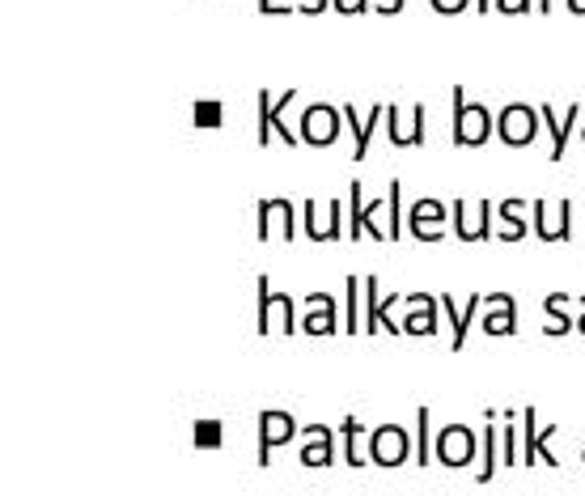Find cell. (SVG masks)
I'll list each match as a JSON object with an SVG mask.
<instances>
[{"label": "cell", "mask_w": 585, "mask_h": 496, "mask_svg": "<svg viewBox=\"0 0 585 496\" xmlns=\"http://www.w3.org/2000/svg\"><path fill=\"white\" fill-rule=\"evenodd\" d=\"M399 179H390V187H386V208H390V225H386V238L390 242H399V234H403V225H399Z\"/></svg>", "instance_id": "cell-32"}, {"label": "cell", "mask_w": 585, "mask_h": 496, "mask_svg": "<svg viewBox=\"0 0 585 496\" xmlns=\"http://www.w3.org/2000/svg\"><path fill=\"white\" fill-rule=\"evenodd\" d=\"M543 119L530 102H509L501 106V119H496V132H501V140L509 149H526V145H535V136H539V123Z\"/></svg>", "instance_id": "cell-7"}, {"label": "cell", "mask_w": 585, "mask_h": 496, "mask_svg": "<svg viewBox=\"0 0 585 496\" xmlns=\"http://www.w3.org/2000/svg\"><path fill=\"white\" fill-rule=\"evenodd\" d=\"M433 463V412L420 407L416 412V467H429Z\"/></svg>", "instance_id": "cell-26"}, {"label": "cell", "mask_w": 585, "mask_h": 496, "mask_svg": "<svg viewBox=\"0 0 585 496\" xmlns=\"http://www.w3.org/2000/svg\"><path fill=\"white\" fill-rule=\"evenodd\" d=\"M340 13H357V9H369V0H331Z\"/></svg>", "instance_id": "cell-35"}, {"label": "cell", "mask_w": 585, "mask_h": 496, "mask_svg": "<svg viewBox=\"0 0 585 496\" xmlns=\"http://www.w3.org/2000/svg\"><path fill=\"white\" fill-rule=\"evenodd\" d=\"M581 111H585V106H577V102H573V106H569V115L560 119V115H556V111H552V106H547V102L539 106V115H543V123H547V132H552V162H560V157H564V149H569V132H573V119H577Z\"/></svg>", "instance_id": "cell-20"}, {"label": "cell", "mask_w": 585, "mask_h": 496, "mask_svg": "<svg viewBox=\"0 0 585 496\" xmlns=\"http://www.w3.org/2000/svg\"><path fill=\"white\" fill-rule=\"evenodd\" d=\"M399 306V293H390L386 301H378V276H365V335L386 331L390 310Z\"/></svg>", "instance_id": "cell-18"}, {"label": "cell", "mask_w": 585, "mask_h": 496, "mask_svg": "<svg viewBox=\"0 0 585 496\" xmlns=\"http://www.w3.org/2000/svg\"><path fill=\"white\" fill-rule=\"evenodd\" d=\"M564 306H569V293H547L543 297V310H547V318H552V327H543L547 335H569V331H577V323L564 314Z\"/></svg>", "instance_id": "cell-25"}, {"label": "cell", "mask_w": 585, "mask_h": 496, "mask_svg": "<svg viewBox=\"0 0 585 496\" xmlns=\"http://www.w3.org/2000/svg\"><path fill=\"white\" fill-rule=\"evenodd\" d=\"M221 119H225V106L217 98H200L191 106V123H195V128H221Z\"/></svg>", "instance_id": "cell-31"}, {"label": "cell", "mask_w": 585, "mask_h": 496, "mask_svg": "<svg viewBox=\"0 0 585 496\" xmlns=\"http://www.w3.org/2000/svg\"><path fill=\"white\" fill-rule=\"evenodd\" d=\"M225 437V424L221 420H195L191 424V446L195 450H217Z\"/></svg>", "instance_id": "cell-29"}, {"label": "cell", "mask_w": 585, "mask_h": 496, "mask_svg": "<svg viewBox=\"0 0 585 496\" xmlns=\"http://www.w3.org/2000/svg\"><path fill=\"white\" fill-rule=\"evenodd\" d=\"M441 327V301L433 306H412V314L403 318V335H433Z\"/></svg>", "instance_id": "cell-24"}, {"label": "cell", "mask_w": 585, "mask_h": 496, "mask_svg": "<svg viewBox=\"0 0 585 496\" xmlns=\"http://www.w3.org/2000/svg\"><path fill=\"white\" fill-rule=\"evenodd\" d=\"M293 437H297V420L285 412V407H263L259 412V454H255V463L268 467L272 450L285 446V441H293Z\"/></svg>", "instance_id": "cell-8"}, {"label": "cell", "mask_w": 585, "mask_h": 496, "mask_svg": "<svg viewBox=\"0 0 585 496\" xmlns=\"http://www.w3.org/2000/svg\"><path fill=\"white\" fill-rule=\"evenodd\" d=\"M581 433H585V429H581ZM581 458H585V454H581Z\"/></svg>", "instance_id": "cell-41"}, {"label": "cell", "mask_w": 585, "mask_h": 496, "mask_svg": "<svg viewBox=\"0 0 585 496\" xmlns=\"http://www.w3.org/2000/svg\"><path fill=\"white\" fill-rule=\"evenodd\" d=\"M306 306H310V314L301 318V331H306V335H331V331H344L340 310H335V297H331V293H310V297H306Z\"/></svg>", "instance_id": "cell-16"}, {"label": "cell", "mask_w": 585, "mask_h": 496, "mask_svg": "<svg viewBox=\"0 0 585 496\" xmlns=\"http://www.w3.org/2000/svg\"><path fill=\"white\" fill-rule=\"evenodd\" d=\"M403 9V0H382V5H378V13L382 17H390V13H399Z\"/></svg>", "instance_id": "cell-37"}, {"label": "cell", "mask_w": 585, "mask_h": 496, "mask_svg": "<svg viewBox=\"0 0 585 496\" xmlns=\"http://www.w3.org/2000/svg\"><path fill=\"white\" fill-rule=\"evenodd\" d=\"M581 136H585V132H581Z\"/></svg>", "instance_id": "cell-42"}, {"label": "cell", "mask_w": 585, "mask_h": 496, "mask_svg": "<svg viewBox=\"0 0 585 496\" xmlns=\"http://www.w3.org/2000/svg\"><path fill=\"white\" fill-rule=\"evenodd\" d=\"M344 111L340 106H331V102H310L306 111H301V140L306 145H314V149H327V145H335V136H340V128H344Z\"/></svg>", "instance_id": "cell-6"}, {"label": "cell", "mask_w": 585, "mask_h": 496, "mask_svg": "<svg viewBox=\"0 0 585 496\" xmlns=\"http://www.w3.org/2000/svg\"><path fill=\"white\" fill-rule=\"evenodd\" d=\"M369 234V204H365V183L352 179L348 183V238Z\"/></svg>", "instance_id": "cell-23"}, {"label": "cell", "mask_w": 585, "mask_h": 496, "mask_svg": "<svg viewBox=\"0 0 585 496\" xmlns=\"http://www.w3.org/2000/svg\"><path fill=\"white\" fill-rule=\"evenodd\" d=\"M301 450H297V463L301 467H310V471H318V467H331L335 463V454H340V446H335V433L327 429V424H306L301 429Z\"/></svg>", "instance_id": "cell-11"}, {"label": "cell", "mask_w": 585, "mask_h": 496, "mask_svg": "<svg viewBox=\"0 0 585 496\" xmlns=\"http://www.w3.org/2000/svg\"><path fill=\"white\" fill-rule=\"evenodd\" d=\"M255 293H259V306H255V331L259 335H268L276 331L272 327V314L280 318V331L285 335H297V297L293 293H272V280L268 276H259L255 280Z\"/></svg>", "instance_id": "cell-3"}, {"label": "cell", "mask_w": 585, "mask_h": 496, "mask_svg": "<svg viewBox=\"0 0 585 496\" xmlns=\"http://www.w3.org/2000/svg\"><path fill=\"white\" fill-rule=\"evenodd\" d=\"M331 5V0H306V5H301V13H323Z\"/></svg>", "instance_id": "cell-38"}, {"label": "cell", "mask_w": 585, "mask_h": 496, "mask_svg": "<svg viewBox=\"0 0 585 496\" xmlns=\"http://www.w3.org/2000/svg\"><path fill=\"white\" fill-rule=\"evenodd\" d=\"M293 102H297V90H285V94L259 90V98H255V106H259V132H255L259 149H268L272 136H280L285 145H297V140H301V132H293L289 123H285V111H289Z\"/></svg>", "instance_id": "cell-2"}, {"label": "cell", "mask_w": 585, "mask_h": 496, "mask_svg": "<svg viewBox=\"0 0 585 496\" xmlns=\"http://www.w3.org/2000/svg\"><path fill=\"white\" fill-rule=\"evenodd\" d=\"M475 9H492V0H475Z\"/></svg>", "instance_id": "cell-40"}, {"label": "cell", "mask_w": 585, "mask_h": 496, "mask_svg": "<svg viewBox=\"0 0 585 496\" xmlns=\"http://www.w3.org/2000/svg\"><path fill=\"white\" fill-rule=\"evenodd\" d=\"M492 420H496V412L488 407L484 429H480V467H475V480L480 484H492V475H496V429H492Z\"/></svg>", "instance_id": "cell-22"}, {"label": "cell", "mask_w": 585, "mask_h": 496, "mask_svg": "<svg viewBox=\"0 0 585 496\" xmlns=\"http://www.w3.org/2000/svg\"><path fill=\"white\" fill-rule=\"evenodd\" d=\"M412 454H416V446L403 424H378V429H369V463L374 467H403Z\"/></svg>", "instance_id": "cell-4"}, {"label": "cell", "mask_w": 585, "mask_h": 496, "mask_svg": "<svg viewBox=\"0 0 585 496\" xmlns=\"http://www.w3.org/2000/svg\"><path fill=\"white\" fill-rule=\"evenodd\" d=\"M429 5H433L437 13H450V17H454V13H463L467 5H475V0H429Z\"/></svg>", "instance_id": "cell-33"}, {"label": "cell", "mask_w": 585, "mask_h": 496, "mask_svg": "<svg viewBox=\"0 0 585 496\" xmlns=\"http://www.w3.org/2000/svg\"><path fill=\"white\" fill-rule=\"evenodd\" d=\"M522 424H526V467H535V454L543 467H560L556 454H552V437L560 433L556 424H543V429H535V407H526L522 412Z\"/></svg>", "instance_id": "cell-15"}, {"label": "cell", "mask_w": 585, "mask_h": 496, "mask_svg": "<svg viewBox=\"0 0 585 496\" xmlns=\"http://www.w3.org/2000/svg\"><path fill=\"white\" fill-rule=\"evenodd\" d=\"M492 9H501V13H526L530 0H492Z\"/></svg>", "instance_id": "cell-34"}, {"label": "cell", "mask_w": 585, "mask_h": 496, "mask_svg": "<svg viewBox=\"0 0 585 496\" xmlns=\"http://www.w3.org/2000/svg\"><path fill=\"white\" fill-rule=\"evenodd\" d=\"M577 301H581V306H585V293H577ZM577 331H581V335H585V314H581V318H577Z\"/></svg>", "instance_id": "cell-39"}, {"label": "cell", "mask_w": 585, "mask_h": 496, "mask_svg": "<svg viewBox=\"0 0 585 496\" xmlns=\"http://www.w3.org/2000/svg\"><path fill=\"white\" fill-rule=\"evenodd\" d=\"M255 217H259V229H255V238H259V242H268L276 225H280V234H285L289 242H297V208H293V200H285V196L259 200Z\"/></svg>", "instance_id": "cell-10"}, {"label": "cell", "mask_w": 585, "mask_h": 496, "mask_svg": "<svg viewBox=\"0 0 585 496\" xmlns=\"http://www.w3.org/2000/svg\"><path fill=\"white\" fill-rule=\"evenodd\" d=\"M446 217H450V204H441L437 196H424L407 212V229H412V238H420V242H441L446 238V229H441Z\"/></svg>", "instance_id": "cell-9"}, {"label": "cell", "mask_w": 585, "mask_h": 496, "mask_svg": "<svg viewBox=\"0 0 585 496\" xmlns=\"http://www.w3.org/2000/svg\"><path fill=\"white\" fill-rule=\"evenodd\" d=\"M340 111H344V123L352 128V157H357V162H365V153H369V136H374V123L386 115V106H374L365 123H361V115H357V106H340Z\"/></svg>", "instance_id": "cell-19"}, {"label": "cell", "mask_w": 585, "mask_h": 496, "mask_svg": "<svg viewBox=\"0 0 585 496\" xmlns=\"http://www.w3.org/2000/svg\"><path fill=\"white\" fill-rule=\"evenodd\" d=\"M488 314H484V331L488 335H513L518 331V297L513 293H488Z\"/></svg>", "instance_id": "cell-17"}, {"label": "cell", "mask_w": 585, "mask_h": 496, "mask_svg": "<svg viewBox=\"0 0 585 496\" xmlns=\"http://www.w3.org/2000/svg\"><path fill=\"white\" fill-rule=\"evenodd\" d=\"M535 234L543 242H573V200L564 196L556 204V225L547 221V200H535Z\"/></svg>", "instance_id": "cell-14"}, {"label": "cell", "mask_w": 585, "mask_h": 496, "mask_svg": "<svg viewBox=\"0 0 585 496\" xmlns=\"http://www.w3.org/2000/svg\"><path fill=\"white\" fill-rule=\"evenodd\" d=\"M259 13H289L280 0H259Z\"/></svg>", "instance_id": "cell-36"}, {"label": "cell", "mask_w": 585, "mask_h": 496, "mask_svg": "<svg viewBox=\"0 0 585 496\" xmlns=\"http://www.w3.org/2000/svg\"><path fill=\"white\" fill-rule=\"evenodd\" d=\"M365 289V280L361 276H348L344 280V331L348 335H357L361 331V314H357V297Z\"/></svg>", "instance_id": "cell-27"}, {"label": "cell", "mask_w": 585, "mask_h": 496, "mask_svg": "<svg viewBox=\"0 0 585 496\" xmlns=\"http://www.w3.org/2000/svg\"><path fill=\"white\" fill-rule=\"evenodd\" d=\"M522 200L518 196H509V200H501V238L505 242H518L522 234H526V225H522Z\"/></svg>", "instance_id": "cell-30"}, {"label": "cell", "mask_w": 585, "mask_h": 496, "mask_svg": "<svg viewBox=\"0 0 585 496\" xmlns=\"http://www.w3.org/2000/svg\"><path fill=\"white\" fill-rule=\"evenodd\" d=\"M518 420H522V412H505V429H501V467H522L518 463Z\"/></svg>", "instance_id": "cell-28"}, {"label": "cell", "mask_w": 585, "mask_h": 496, "mask_svg": "<svg viewBox=\"0 0 585 496\" xmlns=\"http://www.w3.org/2000/svg\"><path fill=\"white\" fill-rule=\"evenodd\" d=\"M433 454L441 467H471L475 458H480V437L467 424H446V429H437L433 437Z\"/></svg>", "instance_id": "cell-5"}, {"label": "cell", "mask_w": 585, "mask_h": 496, "mask_svg": "<svg viewBox=\"0 0 585 496\" xmlns=\"http://www.w3.org/2000/svg\"><path fill=\"white\" fill-rule=\"evenodd\" d=\"M386 132H390V145L395 149H420L424 140H429V132H424V119H429V111H424V102L412 106V123H403L399 128V106H386Z\"/></svg>", "instance_id": "cell-13"}, {"label": "cell", "mask_w": 585, "mask_h": 496, "mask_svg": "<svg viewBox=\"0 0 585 496\" xmlns=\"http://www.w3.org/2000/svg\"><path fill=\"white\" fill-rule=\"evenodd\" d=\"M340 433H344V463L348 467H365V458H369V433H365V424L357 416H344Z\"/></svg>", "instance_id": "cell-21"}, {"label": "cell", "mask_w": 585, "mask_h": 496, "mask_svg": "<svg viewBox=\"0 0 585 496\" xmlns=\"http://www.w3.org/2000/svg\"><path fill=\"white\" fill-rule=\"evenodd\" d=\"M450 102H454V128H450V140L458 149L463 145H484V140L492 136V128H496V119H492V111L488 106H480V102H467V90L463 85H454L450 90Z\"/></svg>", "instance_id": "cell-1"}, {"label": "cell", "mask_w": 585, "mask_h": 496, "mask_svg": "<svg viewBox=\"0 0 585 496\" xmlns=\"http://www.w3.org/2000/svg\"><path fill=\"white\" fill-rule=\"evenodd\" d=\"M437 301H441V314H446V323L454 327V340H450V348L458 352V348L467 344V331H471V318H475V310L488 306V293H471V297H467V310L454 301V293H437Z\"/></svg>", "instance_id": "cell-12"}]
</instances>
